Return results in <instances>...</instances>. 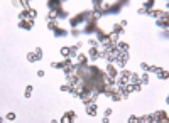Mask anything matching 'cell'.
Masks as SVG:
<instances>
[{
  "mask_svg": "<svg viewBox=\"0 0 169 123\" xmlns=\"http://www.w3.org/2000/svg\"><path fill=\"white\" fill-rule=\"evenodd\" d=\"M157 122H169V116H168V113L166 111H156V113H152L151 115V123H157Z\"/></svg>",
  "mask_w": 169,
  "mask_h": 123,
  "instance_id": "cell-1",
  "label": "cell"
},
{
  "mask_svg": "<svg viewBox=\"0 0 169 123\" xmlns=\"http://www.w3.org/2000/svg\"><path fill=\"white\" fill-rule=\"evenodd\" d=\"M36 15H37V12L34 9H27V10L24 9L22 12L19 14V20H34Z\"/></svg>",
  "mask_w": 169,
  "mask_h": 123,
  "instance_id": "cell-2",
  "label": "cell"
},
{
  "mask_svg": "<svg viewBox=\"0 0 169 123\" xmlns=\"http://www.w3.org/2000/svg\"><path fill=\"white\" fill-rule=\"evenodd\" d=\"M122 5H124V2H117V3H112V5H108V3H105V14H118L122 10Z\"/></svg>",
  "mask_w": 169,
  "mask_h": 123,
  "instance_id": "cell-3",
  "label": "cell"
},
{
  "mask_svg": "<svg viewBox=\"0 0 169 123\" xmlns=\"http://www.w3.org/2000/svg\"><path fill=\"white\" fill-rule=\"evenodd\" d=\"M79 99H81L85 105H90V103H93V101L96 99V95L91 93V91H83V93L79 95Z\"/></svg>",
  "mask_w": 169,
  "mask_h": 123,
  "instance_id": "cell-4",
  "label": "cell"
},
{
  "mask_svg": "<svg viewBox=\"0 0 169 123\" xmlns=\"http://www.w3.org/2000/svg\"><path fill=\"white\" fill-rule=\"evenodd\" d=\"M103 49H105V47H103ZM103 57H105V59H107L108 62L117 61V57H118V51H117V49H105Z\"/></svg>",
  "mask_w": 169,
  "mask_h": 123,
  "instance_id": "cell-5",
  "label": "cell"
},
{
  "mask_svg": "<svg viewBox=\"0 0 169 123\" xmlns=\"http://www.w3.org/2000/svg\"><path fill=\"white\" fill-rule=\"evenodd\" d=\"M115 62H117L120 68H124V66L129 62V52H118V57H117Z\"/></svg>",
  "mask_w": 169,
  "mask_h": 123,
  "instance_id": "cell-6",
  "label": "cell"
},
{
  "mask_svg": "<svg viewBox=\"0 0 169 123\" xmlns=\"http://www.w3.org/2000/svg\"><path fill=\"white\" fill-rule=\"evenodd\" d=\"M95 34H96V41H98V42H102V44L108 41V34H107L105 30H102L100 27H96V30H95Z\"/></svg>",
  "mask_w": 169,
  "mask_h": 123,
  "instance_id": "cell-7",
  "label": "cell"
},
{
  "mask_svg": "<svg viewBox=\"0 0 169 123\" xmlns=\"http://www.w3.org/2000/svg\"><path fill=\"white\" fill-rule=\"evenodd\" d=\"M85 20V12L78 14V15H75V17H71V20H69V24H71V27H76V25L79 24V22H83Z\"/></svg>",
  "mask_w": 169,
  "mask_h": 123,
  "instance_id": "cell-8",
  "label": "cell"
},
{
  "mask_svg": "<svg viewBox=\"0 0 169 123\" xmlns=\"http://www.w3.org/2000/svg\"><path fill=\"white\" fill-rule=\"evenodd\" d=\"M76 120V113L75 111H66L64 116L61 118V123H68V122H75Z\"/></svg>",
  "mask_w": 169,
  "mask_h": 123,
  "instance_id": "cell-9",
  "label": "cell"
},
{
  "mask_svg": "<svg viewBox=\"0 0 169 123\" xmlns=\"http://www.w3.org/2000/svg\"><path fill=\"white\" fill-rule=\"evenodd\" d=\"M161 29H168V25H169V15L166 14L164 17H161V19H157V22H156Z\"/></svg>",
  "mask_w": 169,
  "mask_h": 123,
  "instance_id": "cell-10",
  "label": "cell"
},
{
  "mask_svg": "<svg viewBox=\"0 0 169 123\" xmlns=\"http://www.w3.org/2000/svg\"><path fill=\"white\" fill-rule=\"evenodd\" d=\"M19 27L24 30H31L34 27V20H19Z\"/></svg>",
  "mask_w": 169,
  "mask_h": 123,
  "instance_id": "cell-11",
  "label": "cell"
},
{
  "mask_svg": "<svg viewBox=\"0 0 169 123\" xmlns=\"http://www.w3.org/2000/svg\"><path fill=\"white\" fill-rule=\"evenodd\" d=\"M86 115H90V116H95L96 115V103L93 101L90 105H86Z\"/></svg>",
  "mask_w": 169,
  "mask_h": 123,
  "instance_id": "cell-12",
  "label": "cell"
},
{
  "mask_svg": "<svg viewBox=\"0 0 169 123\" xmlns=\"http://www.w3.org/2000/svg\"><path fill=\"white\" fill-rule=\"evenodd\" d=\"M115 89H117V86H112V84H105V89H103V95L105 96H112L113 93H115Z\"/></svg>",
  "mask_w": 169,
  "mask_h": 123,
  "instance_id": "cell-13",
  "label": "cell"
},
{
  "mask_svg": "<svg viewBox=\"0 0 169 123\" xmlns=\"http://www.w3.org/2000/svg\"><path fill=\"white\" fill-rule=\"evenodd\" d=\"M95 30H96V22H88L85 25V29H83L85 34H90V32H95Z\"/></svg>",
  "mask_w": 169,
  "mask_h": 123,
  "instance_id": "cell-14",
  "label": "cell"
},
{
  "mask_svg": "<svg viewBox=\"0 0 169 123\" xmlns=\"http://www.w3.org/2000/svg\"><path fill=\"white\" fill-rule=\"evenodd\" d=\"M107 76H112V78H115V79H117L118 73H117V69H115V66H112V64H108V66H107Z\"/></svg>",
  "mask_w": 169,
  "mask_h": 123,
  "instance_id": "cell-15",
  "label": "cell"
},
{
  "mask_svg": "<svg viewBox=\"0 0 169 123\" xmlns=\"http://www.w3.org/2000/svg\"><path fill=\"white\" fill-rule=\"evenodd\" d=\"M168 12H164V10H149L147 15H151V17H154V19H161V17H164Z\"/></svg>",
  "mask_w": 169,
  "mask_h": 123,
  "instance_id": "cell-16",
  "label": "cell"
},
{
  "mask_svg": "<svg viewBox=\"0 0 169 123\" xmlns=\"http://www.w3.org/2000/svg\"><path fill=\"white\" fill-rule=\"evenodd\" d=\"M76 62H78L79 66H88V56H85V54H78Z\"/></svg>",
  "mask_w": 169,
  "mask_h": 123,
  "instance_id": "cell-17",
  "label": "cell"
},
{
  "mask_svg": "<svg viewBox=\"0 0 169 123\" xmlns=\"http://www.w3.org/2000/svg\"><path fill=\"white\" fill-rule=\"evenodd\" d=\"M130 46L127 42H117V51L118 52H129Z\"/></svg>",
  "mask_w": 169,
  "mask_h": 123,
  "instance_id": "cell-18",
  "label": "cell"
},
{
  "mask_svg": "<svg viewBox=\"0 0 169 123\" xmlns=\"http://www.w3.org/2000/svg\"><path fill=\"white\" fill-rule=\"evenodd\" d=\"M156 74H157V78H159V79H168V78H169L168 69H162V68H159Z\"/></svg>",
  "mask_w": 169,
  "mask_h": 123,
  "instance_id": "cell-19",
  "label": "cell"
},
{
  "mask_svg": "<svg viewBox=\"0 0 169 123\" xmlns=\"http://www.w3.org/2000/svg\"><path fill=\"white\" fill-rule=\"evenodd\" d=\"M130 84H140V76L137 73H132L130 74V81H129Z\"/></svg>",
  "mask_w": 169,
  "mask_h": 123,
  "instance_id": "cell-20",
  "label": "cell"
},
{
  "mask_svg": "<svg viewBox=\"0 0 169 123\" xmlns=\"http://www.w3.org/2000/svg\"><path fill=\"white\" fill-rule=\"evenodd\" d=\"M54 36H56V37H66V36H68V30L63 29V27H58V29L54 30Z\"/></svg>",
  "mask_w": 169,
  "mask_h": 123,
  "instance_id": "cell-21",
  "label": "cell"
},
{
  "mask_svg": "<svg viewBox=\"0 0 169 123\" xmlns=\"http://www.w3.org/2000/svg\"><path fill=\"white\" fill-rule=\"evenodd\" d=\"M48 5L51 7V10H54V12L61 9V2H54V0H51V2H48Z\"/></svg>",
  "mask_w": 169,
  "mask_h": 123,
  "instance_id": "cell-22",
  "label": "cell"
},
{
  "mask_svg": "<svg viewBox=\"0 0 169 123\" xmlns=\"http://www.w3.org/2000/svg\"><path fill=\"white\" fill-rule=\"evenodd\" d=\"M27 61H29V62H37V61H41V59L37 57V54L32 51V52H29V54H27Z\"/></svg>",
  "mask_w": 169,
  "mask_h": 123,
  "instance_id": "cell-23",
  "label": "cell"
},
{
  "mask_svg": "<svg viewBox=\"0 0 169 123\" xmlns=\"http://www.w3.org/2000/svg\"><path fill=\"white\" fill-rule=\"evenodd\" d=\"M58 27H59V25H58V20H48V29H49V30L54 32Z\"/></svg>",
  "mask_w": 169,
  "mask_h": 123,
  "instance_id": "cell-24",
  "label": "cell"
},
{
  "mask_svg": "<svg viewBox=\"0 0 169 123\" xmlns=\"http://www.w3.org/2000/svg\"><path fill=\"white\" fill-rule=\"evenodd\" d=\"M110 98H112V101H120V99H122V93H120V89H118V88L115 89V93H113Z\"/></svg>",
  "mask_w": 169,
  "mask_h": 123,
  "instance_id": "cell-25",
  "label": "cell"
},
{
  "mask_svg": "<svg viewBox=\"0 0 169 123\" xmlns=\"http://www.w3.org/2000/svg\"><path fill=\"white\" fill-rule=\"evenodd\" d=\"M69 54H71V47H68V46L61 47V56L63 57H69Z\"/></svg>",
  "mask_w": 169,
  "mask_h": 123,
  "instance_id": "cell-26",
  "label": "cell"
},
{
  "mask_svg": "<svg viewBox=\"0 0 169 123\" xmlns=\"http://www.w3.org/2000/svg\"><path fill=\"white\" fill-rule=\"evenodd\" d=\"M149 83V73H144V74H140V84H147Z\"/></svg>",
  "mask_w": 169,
  "mask_h": 123,
  "instance_id": "cell-27",
  "label": "cell"
},
{
  "mask_svg": "<svg viewBox=\"0 0 169 123\" xmlns=\"http://www.w3.org/2000/svg\"><path fill=\"white\" fill-rule=\"evenodd\" d=\"M56 15H58L59 19H66V17H68V12L63 10V9H59V10H56Z\"/></svg>",
  "mask_w": 169,
  "mask_h": 123,
  "instance_id": "cell-28",
  "label": "cell"
},
{
  "mask_svg": "<svg viewBox=\"0 0 169 123\" xmlns=\"http://www.w3.org/2000/svg\"><path fill=\"white\" fill-rule=\"evenodd\" d=\"M145 10H152V7H154V2L152 0H149V2H144V5H142Z\"/></svg>",
  "mask_w": 169,
  "mask_h": 123,
  "instance_id": "cell-29",
  "label": "cell"
},
{
  "mask_svg": "<svg viewBox=\"0 0 169 123\" xmlns=\"http://www.w3.org/2000/svg\"><path fill=\"white\" fill-rule=\"evenodd\" d=\"M32 89H34V88L31 86V84L26 88V91H24V96H26V98H31V96H32Z\"/></svg>",
  "mask_w": 169,
  "mask_h": 123,
  "instance_id": "cell-30",
  "label": "cell"
},
{
  "mask_svg": "<svg viewBox=\"0 0 169 123\" xmlns=\"http://www.w3.org/2000/svg\"><path fill=\"white\" fill-rule=\"evenodd\" d=\"M122 30H124V29H122V25H120V24H115V25H113V34L120 36V34H122Z\"/></svg>",
  "mask_w": 169,
  "mask_h": 123,
  "instance_id": "cell-31",
  "label": "cell"
},
{
  "mask_svg": "<svg viewBox=\"0 0 169 123\" xmlns=\"http://www.w3.org/2000/svg\"><path fill=\"white\" fill-rule=\"evenodd\" d=\"M108 41H110V42H113V44H117V42H118V36L112 32V34H108Z\"/></svg>",
  "mask_w": 169,
  "mask_h": 123,
  "instance_id": "cell-32",
  "label": "cell"
},
{
  "mask_svg": "<svg viewBox=\"0 0 169 123\" xmlns=\"http://www.w3.org/2000/svg\"><path fill=\"white\" fill-rule=\"evenodd\" d=\"M140 68H142L144 73H149V68H151V66H149L147 62H142V64H140Z\"/></svg>",
  "mask_w": 169,
  "mask_h": 123,
  "instance_id": "cell-33",
  "label": "cell"
},
{
  "mask_svg": "<svg viewBox=\"0 0 169 123\" xmlns=\"http://www.w3.org/2000/svg\"><path fill=\"white\" fill-rule=\"evenodd\" d=\"M5 118H7L9 122H14V120H15V113H12V111H10V113H7V116H5Z\"/></svg>",
  "mask_w": 169,
  "mask_h": 123,
  "instance_id": "cell-34",
  "label": "cell"
},
{
  "mask_svg": "<svg viewBox=\"0 0 169 123\" xmlns=\"http://www.w3.org/2000/svg\"><path fill=\"white\" fill-rule=\"evenodd\" d=\"M51 66L54 69H63V62H52Z\"/></svg>",
  "mask_w": 169,
  "mask_h": 123,
  "instance_id": "cell-35",
  "label": "cell"
},
{
  "mask_svg": "<svg viewBox=\"0 0 169 123\" xmlns=\"http://www.w3.org/2000/svg\"><path fill=\"white\" fill-rule=\"evenodd\" d=\"M88 44H90V47H98V41L96 39H91Z\"/></svg>",
  "mask_w": 169,
  "mask_h": 123,
  "instance_id": "cell-36",
  "label": "cell"
},
{
  "mask_svg": "<svg viewBox=\"0 0 169 123\" xmlns=\"http://www.w3.org/2000/svg\"><path fill=\"white\" fill-rule=\"evenodd\" d=\"M137 14L139 15H145V14H149V10H145L144 7H140V9H137Z\"/></svg>",
  "mask_w": 169,
  "mask_h": 123,
  "instance_id": "cell-37",
  "label": "cell"
},
{
  "mask_svg": "<svg viewBox=\"0 0 169 123\" xmlns=\"http://www.w3.org/2000/svg\"><path fill=\"white\" fill-rule=\"evenodd\" d=\"M34 52L37 54V57H39V59H42V49H41V47H36V49H34Z\"/></svg>",
  "mask_w": 169,
  "mask_h": 123,
  "instance_id": "cell-38",
  "label": "cell"
},
{
  "mask_svg": "<svg viewBox=\"0 0 169 123\" xmlns=\"http://www.w3.org/2000/svg\"><path fill=\"white\" fill-rule=\"evenodd\" d=\"M129 123H139V116H130Z\"/></svg>",
  "mask_w": 169,
  "mask_h": 123,
  "instance_id": "cell-39",
  "label": "cell"
},
{
  "mask_svg": "<svg viewBox=\"0 0 169 123\" xmlns=\"http://www.w3.org/2000/svg\"><path fill=\"white\" fill-rule=\"evenodd\" d=\"M20 5H22V7H26V10H27V9H31V5H29V2H26V0H24V2H20Z\"/></svg>",
  "mask_w": 169,
  "mask_h": 123,
  "instance_id": "cell-40",
  "label": "cell"
},
{
  "mask_svg": "<svg viewBox=\"0 0 169 123\" xmlns=\"http://www.w3.org/2000/svg\"><path fill=\"white\" fill-rule=\"evenodd\" d=\"M118 24L122 25V29H125V27H127V24H129V22H127V20H120Z\"/></svg>",
  "mask_w": 169,
  "mask_h": 123,
  "instance_id": "cell-41",
  "label": "cell"
},
{
  "mask_svg": "<svg viewBox=\"0 0 169 123\" xmlns=\"http://www.w3.org/2000/svg\"><path fill=\"white\" fill-rule=\"evenodd\" d=\"M110 115H112V108H107L105 110V116H110Z\"/></svg>",
  "mask_w": 169,
  "mask_h": 123,
  "instance_id": "cell-42",
  "label": "cell"
},
{
  "mask_svg": "<svg viewBox=\"0 0 169 123\" xmlns=\"http://www.w3.org/2000/svg\"><path fill=\"white\" fill-rule=\"evenodd\" d=\"M61 91H69V86H68V84H63V86H61Z\"/></svg>",
  "mask_w": 169,
  "mask_h": 123,
  "instance_id": "cell-43",
  "label": "cell"
},
{
  "mask_svg": "<svg viewBox=\"0 0 169 123\" xmlns=\"http://www.w3.org/2000/svg\"><path fill=\"white\" fill-rule=\"evenodd\" d=\"M71 34H73V36H78L79 30H78V29H73V30H71Z\"/></svg>",
  "mask_w": 169,
  "mask_h": 123,
  "instance_id": "cell-44",
  "label": "cell"
},
{
  "mask_svg": "<svg viewBox=\"0 0 169 123\" xmlns=\"http://www.w3.org/2000/svg\"><path fill=\"white\" fill-rule=\"evenodd\" d=\"M102 122H103V123H108V122H110V118H108V116H103V118H102Z\"/></svg>",
  "mask_w": 169,
  "mask_h": 123,
  "instance_id": "cell-45",
  "label": "cell"
},
{
  "mask_svg": "<svg viewBox=\"0 0 169 123\" xmlns=\"http://www.w3.org/2000/svg\"><path fill=\"white\" fill-rule=\"evenodd\" d=\"M37 76H39V78H44V71H37Z\"/></svg>",
  "mask_w": 169,
  "mask_h": 123,
  "instance_id": "cell-46",
  "label": "cell"
}]
</instances>
